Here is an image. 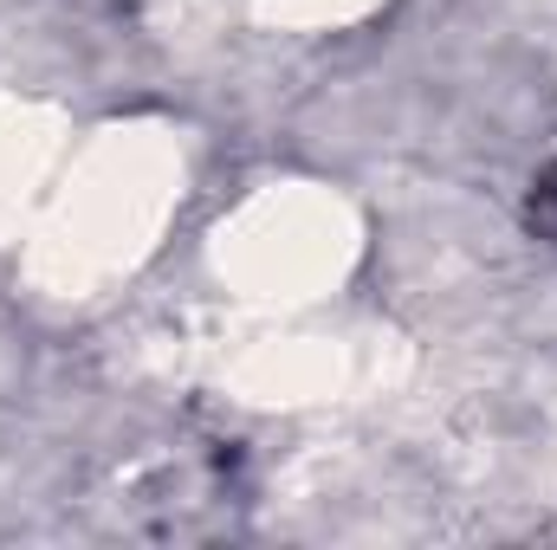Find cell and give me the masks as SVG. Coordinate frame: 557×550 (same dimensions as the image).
<instances>
[{"mask_svg":"<svg viewBox=\"0 0 557 550\" xmlns=\"http://www.w3.org/2000/svg\"><path fill=\"white\" fill-rule=\"evenodd\" d=\"M532 227H539L545 240H557V162L532 182Z\"/></svg>","mask_w":557,"mask_h":550,"instance_id":"1","label":"cell"}]
</instances>
